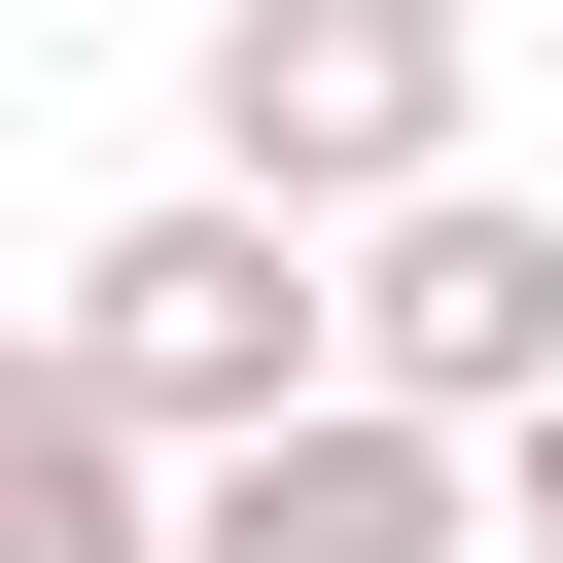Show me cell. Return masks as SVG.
<instances>
[{
  "label": "cell",
  "instance_id": "8992f818",
  "mask_svg": "<svg viewBox=\"0 0 563 563\" xmlns=\"http://www.w3.org/2000/svg\"><path fill=\"white\" fill-rule=\"evenodd\" d=\"M493 563H563V387H528V422H493Z\"/></svg>",
  "mask_w": 563,
  "mask_h": 563
},
{
  "label": "cell",
  "instance_id": "3957f363",
  "mask_svg": "<svg viewBox=\"0 0 563 563\" xmlns=\"http://www.w3.org/2000/svg\"><path fill=\"white\" fill-rule=\"evenodd\" d=\"M457 106H493V0H211V176L317 246L387 176H457Z\"/></svg>",
  "mask_w": 563,
  "mask_h": 563
},
{
  "label": "cell",
  "instance_id": "7a4b0ae2",
  "mask_svg": "<svg viewBox=\"0 0 563 563\" xmlns=\"http://www.w3.org/2000/svg\"><path fill=\"white\" fill-rule=\"evenodd\" d=\"M317 352H352L387 422H457V457H493V422L563 387V211H528L493 141H457V176H387V211L317 246Z\"/></svg>",
  "mask_w": 563,
  "mask_h": 563
},
{
  "label": "cell",
  "instance_id": "5b68a950",
  "mask_svg": "<svg viewBox=\"0 0 563 563\" xmlns=\"http://www.w3.org/2000/svg\"><path fill=\"white\" fill-rule=\"evenodd\" d=\"M0 563H176V422H106L70 317H0Z\"/></svg>",
  "mask_w": 563,
  "mask_h": 563
},
{
  "label": "cell",
  "instance_id": "6da1fadb",
  "mask_svg": "<svg viewBox=\"0 0 563 563\" xmlns=\"http://www.w3.org/2000/svg\"><path fill=\"white\" fill-rule=\"evenodd\" d=\"M35 317H70V352H106V422H176V457H211V422H282V387H352V352H317V211H246V176L106 211Z\"/></svg>",
  "mask_w": 563,
  "mask_h": 563
},
{
  "label": "cell",
  "instance_id": "277c9868",
  "mask_svg": "<svg viewBox=\"0 0 563 563\" xmlns=\"http://www.w3.org/2000/svg\"><path fill=\"white\" fill-rule=\"evenodd\" d=\"M176 563H493V457L387 422V387H282V422L176 457Z\"/></svg>",
  "mask_w": 563,
  "mask_h": 563
}]
</instances>
